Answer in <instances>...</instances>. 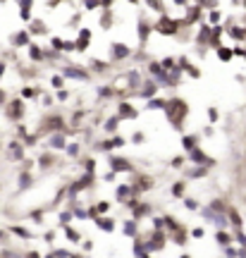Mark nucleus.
<instances>
[{
	"label": "nucleus",
	"mask_w": 246,
	"mask_h": 258,
	"mask_svg": "<svg viewBox=\"0 0 246 258\" xmlns=\"http://www.w3.org/2000/svg\"><path fill=\"white\" fill-rule=\"evenodd\" d=\"M229 57H232V53L227 48H220V60H229Z\"/></svg>",
	"instance_id": "nucleus-7"
},
{
	"label": "nucleus",
	"mask_w": 246,
	"mask_h": 258,
	"mask_svg": "<svg viewBox=\"0 0 246 258\" xmlns=\"http://www.w3.org/2000/svg\"><path fill=\"white\" fill-rule=\"evenodd\" d=\"M218 241H220V244H227L229 237H227V234H222V232H220V234H218Z\"/></svg>",
	"instance_id": "nucleus-10"
},
{
	"label": "nucleus",
	"mask_w": 246,
	"mask_h": 258,
	"mask_svg": "<svg viewBox=\"0 0 246 258\" xmlns=\"http://www.w3.org/2000/svg\"><path fill=\"white\" fill-rule=\"evenodd\" d=\"M119 112H122V115H127V117H137V112H134V108H132V105H122V108H119Z\"/></svg>",
	"instance_id": "nucleus-2"
},
{
	"label": "nucleus",
	"mask_w": 246,
	"mask_h": 258,
	"mask_svg": "<svg viewBox=\"0 0 246 258\" xmlns=\"http://www.w3.org/2000/svg\"><path fill=\"white\" fill-rule=\"evenodd\" d=\"M31 57H34V60H41V53H38V48H31Z\"/></svg>",
	"instance_id": "nucleus-12"
},
{
	"label": "nucleus",
	"mask_w": 246,
	"mask_h": 258,
	"mask_svg": "<svg viewBox=\"0 0 246 258\" xmlns=\"http://www.w3.org/2000/svg\"><path fill=\"white\" fill-rule=\"evenodd\" d=\"M98 225H100V230H108V232L112 230V220H100Z\"/></svg>",
	"instance_id": "nucleus-6"
},
{
	"label": "nucleus",
	"mask_w": 246,
	"mask_h": 258,
	"mask_svg": "<svg viewBox=\"0 0 246 258\" xmlns=\"http://www.w3.org/2000/svg\"><path fill=\"white\" fill-rule=\"evenodd\" d=\"M89 36H91L89 31H82V38H79V48H84V46H86V41H89Z\"/></svg>",
	"instance_id": "nucleus-5"
},
{
	"label": "nucleus",
	"mask_w": 246,
	"mask_h": 258,
	"mask_svg": "<svg viewBox=\"0 0 246 258\" xmlns=\"http://www.w3.org/2000/svg\"><path fill=\"white\" fill-rule=\"evenodd\" d=\"M112 167L122 172V170H129V163H125V160H119V158H112Z\"/></svg>",
	"instance_id": "nucleus-1"
},
{
	"label": "nucleus",
	"mask_w": 246,
	"mask_h": 258,
	"mask_svg": "<svg viewBox=\"0 0 246 258\" xmlns=\"http://www.w3.org/2000/svg\"><path fill=\"white\" fill-rule=\"evenodd\" d=\"M108 208H110L108 203H98V208H96V211H98V213H105V211H108Z\"/></svg>",
	"instance_id": "nucleus-11"
},
{
	"label": "nucleus",
	"mask_w": 246,
	"mask_h": 258,
	"mask_svg": "<svg viewBox=\"0 0 246 258\" xmlns=\"http://www.w3.org/2000/svg\"><path fill=\"white\" fill-rule=\"evenodd\" d=\"M160 31H170V34H172V31H174V24H172V22H165V19H163V22H160Z\"/></svg>",
	"instance_id": "nucleus-3"
},
{
	"label": "nucleus",
	"mask_w": 246,
	"mask_h": 258,
	"mask_svg": "<svg viewBox=\"0 0 246 258\" xmlns=\"http://www.w3.org/2000/svg\"><path fill=\"white\" fill-rule=\"evenodd\" d=\"M115 53H117L115 57H125V55H129V50H127L125 46H115Z\"/></svg>",
	"instance_id": "nucleus-4"
},
{
	"label": "nucleus",
	"mask_w": 246,
	"mask_h": 258,
	"mask_svg": "<svg viewBox=\"0 0 246 258\" xmlns=\"http://www.w3.org/2000/svg\"><path fill=\"white\" fill-rule=\"evenodd\" d=\"M67 77H77V79H82L84 74L79 72V70H67Z\"/></svg>",
	"instance_id": "nucleus-8"
},
{
	"label": "nucleus",
	"mask_w": 246,
	"mask_h": 258,
	"mask_svg": "<svg viewBox=\"0 0 246 258\" xmlns=\"http://www.w3.org/2000/svg\"><path fill=\"white\" fill-rule=\"evenodd\" d=\"M182 258H189V256H182Z\"/></svg>",
	"instance_id": "nucleus-14"
},
{
	"label": "nucleus",
	"mask_w": 246,
	"mask_h": 258,
	"mask_svg": "<svg viewBox=\"0 0 246 258\" xmlns=\"http://www.w3.org/2000/svg\"><path fill=\"white\" fill-rule=\"evenodd\" d=\"M134 222H129V225H125V234H134Z\"/></svg>",
	"instance_id": "nucleus-9"
},
{
	"label": "nucleus",
	"mask_w": 246,
	"mask_h": 258,
	"mask_svg": "<svg viewBox=\"0 0 246 258\" xmlns=\"http://www.w3.org/2000/svg\"><path fill=\"white\" fill-rule=\"evenodd\" d=\"M17 43H27V34H19V36H17Z\"/></svg>",
	"instance_id": "nucleus-13"
}]
</instances>
